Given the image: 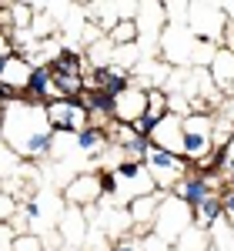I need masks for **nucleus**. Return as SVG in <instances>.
Masks as SVG:
<instances>
[{"label": "nucleus", "mask_w": 234, "mask_h": 251, "mask_svg": "<svg viewBox=\"0 0 234 251\" xmlns=\"http://www.w3.org/2000/svg\"><path fill=\"white\" fill-rule=\"evenodd\" d=\"M100 194H104V174H80V177H74L67 184L64 198L70 204H91V201H97Z\"/></svg>", "instance_id": "6"}, {"label": "nucleus", "mask_w": 234, "mask_h": 251, "mask_svg": "<svg viewBox=\"0 0 234 251\" xmlns=\"http://www.w3.org/2000/svg\"><path fill=\"white\" fill-rule=\"evenodd\" d=\"M44 111H47V124H50L54 134H74L77 137L80 131L91 124V117L84 111L80 97H57V100L44 104Z\"/></svg>", "instance_id": "3"}, {"label": "nucleus", "mask_w": 234, "mask_h": 251, "mask_svg": "<svg viewBox=\"0 0 234 251\" xmlns=\"http://www.w3.org/2000/svg\"><path fill=\"white\" fill-rule=\"evenodd\" d=\"M211 80H214V87L231 91V84H234V50L231 47L214 50V57H211Z\"/></svg>", "instance_id": "11"}, {"label": "nucleus", "mask_w": 234, "mask_h": 251, "mask_svg": "<svg viewBox=\"0 0 234 251\" xmlns=\"http://www.w3.org/2000/svg\"><path fill=\"white\" fill-rule=\"evenodd\" d=\"M74 141H77V151H80V154H97L100 148L107 144V127H100V124H87Z\"/></svg>", "instance_id": "12"}, {"label": "nucleus", "mask_w": 234, "mask_h": 251, "mask_svg": "<svg viewBox=\"0 0 234 251\" xmlns=\"http://www.w3.org/2000/svg\"><path fill=\"white\" fill-rule=\"evenodd\" d=\"M30 74H34V64H30L27 57H20V54H7V57H0V84L10 87L14 94H23V91H27Z\"/></svg>", "instance_id": "5"}, {"label": "nucleus", "mask_w": 234, "mask_h": 251, "mask_svg": "<svg viewBox=\"0 0 234 251\" xmlns=\"http://www.w3.org/2000/svg\"><path fill=\"white\" fill-rule=\"evenodd\" d=\"M164 198L167 194H161V191H151V194H140V198H134L131 204H127V214H131V225H140V221H154L157 218V208L164 204Z\"/></svg>", "instance_id": "9"}, {"label": "nucleus", "mask_w": 234, "mask_h": 251, "mask_svg": "<svg viewBox=\"0 0 234 251\" xmlns=\"http://www.w3.org/2000/svg\"><path fill=\"white\" fill-rule=\"evenodd\" d=\"M221 208H224V218L234 221V184L228 188V191H221Z\"/></svg>", "instance_id": "18"}, {"label": "nucleus", "mask_w": 234, "mask_h": 251, "mask_svg": "<svg viewBox=\"0 0 234 251\" xmlns=\"http://www.w3.org/2000/svg\"><path fill=\"white\" fill-rule=\"evenodd\" d=\"M217 181H221V174H187L181 184H174V198H181L191 211H197L208 198H214V194H221L217 191Z\"/></svg>", "instance_id": "4"}, {"label": "nucleus", "mask_w": 234, "mask_h": 251, "mask_svg": "<svg viewBox=\"0 0 234 251\" xmlns=\"http://www.w3.org/2000/svg\"><path fill=\"white\" fill-rule=\"evenodd\" d=\"M144 168H147V174H151V181H154V188L161 194H167L174 184H181V181L191 174V164L181 154H171V151L154 148V144H151V151L144 157Z\"/></svg>", "instance_id": "2"}, {"label": "nucleus", "mask_w": 234, "mask_h": 251, "mask_svg": "<svg viewBox=\"0 0 234 251\" xmlns=\"http://www.w3.org/2000/svg\"><path fill=\"white\" fill-rule=\"evenodd\" d=\"M14 214H17V204H14V198H10L7 191H0V225H3V221H10Z\"/></svg>", "instance_id": "17"}, {"label": "nucleus", "mask_w": 234, "mask_h": 251, "mask_svg": "<svg viewBox=\"0 0 234 251\" xmlns=\"http://www.w3.org/2000/svg\"><path fill=\"white\" fill-rule=\"evenodd\" d=\"M181 157L191 168L214 157V117L211 114H187L181 121Z\"/></svg>", "instance_id": "1"}, {"label": "nucleus", "mask_w": 234, "mask_h": 251, "mask_svg": "<svg viewBox=\"0 0 234 251\" xmlns=\"http://www.w3.org/2000/svg\"><path fill=\"white\" fill-rule=\"evenodd\" d=\"M10 251H40L37 234H17L14 245H10Z\"/></svg>", "instance_id": "16"}, {"label": "nucleus", "mask_w": 234, "mask_h": 251, "mask_svg": "<svg viewBox=\"0 0 234 251\" xmlns=\"http://www.w3.org/2000/svg\"><path fill=\"white\" fill-rule=\"evenodd\" d=\"M214 161H217V174L228 177V181L234 184V134H231V141H228L221 151H214Z\"/></svg>", "instance_id": "15"}, {"label": "nucleus", "mask_w": 234, "mask_h": 251, "mask_svg": "<svg viewBox=\"0 0 234 251\" xmlns=\"http://www.w3.org/2000/svg\"><path fill=\"white\" fill-rule=\"evenodd\" d=\"M80 104H84L87 117L114 121V114H117V97L107 94V91H84V94H80Z\"/></svg>", "instance_id": "8"}, {"label": "nucleus", "mask_w": 234, "mask_h": 251, "mask_svg": "<svg viewBox=\"0 0 234 251\" xmlns=\"http://www.w3.org/2000/svg\"><path fill=\"white\" fill-rule=\"evenodd\" d=\"M144 111H147V91H140V87H127L124 94L117 97V114H114V121L131 127V124H134Z\"/></svg>", "instance_id": "7"}, {"label": "nucleus", "mask_w": 234, "mask_h": 251, "mask_svg": "<svg viewBox=\"0 0 234 251\" xmlns=\"http://www.w3.org/2000/svg\"><path fill=\"white\" fill-rule=\"evenodd\" d=\"M231 97H234V84H231Z\"/></svg>", "instance_id": "20"}, {"label": "nucleus", "mask_w": 234, "mask_h": 251, "mask_svg": "<svg viewBox=\"0 0 234 251\" xmlns=\"http://www.w3.org/2000/svg\"><path fill=\"white\" fill-rule=\"evenodd\" d=\"M50 74H74V77H84V60L74 50H60L57 60L50 64Z\"/></svg>", "instance_id": "14"}, {"label": "nucleus", "mask_w": 234, "mask_h": 251, "mask_svg": "<svg viewBox=\"0 0 234 251\" xmlns=\"http://www.w3.org/2000/svg\"><path fill=\"white\" fill-rule=\"evenodd\" d=\"M114 251H140V241H131V238H124V241H117Z\"/></svg>", "instance_id": "19"}, {"label": "nucleus", "mask_w": 234, "mask_h": 251, "mask_svg": "<svg viewBox=\"0 0 234 251\" xmlns=\"http://www.w3.org/2000/svg\"><path fill=\"white\" fill-rule=\"evenodd\" d=\"M23 94L37 97L40 104H50V100H57V91H54V77H50V67H34V74L27 80V91Z\"/></svg>", "instance_id": "10"}, {"label": "nucleus", "mask_w": 234, "mask_h": 251, "mask_svg": "<svg viewBox=\"0 0 234 251\" xmlns=\"http://www.w3.org/2000/svg\"><path fill=\"white\" fill-rule=\"evenodd\" d=\"M137 34H140V24H137L134 17H127V20H120L114 30L107 34V40H111V47H134Z\"/></svg>", "instance_id": "13"}]
</instances>
